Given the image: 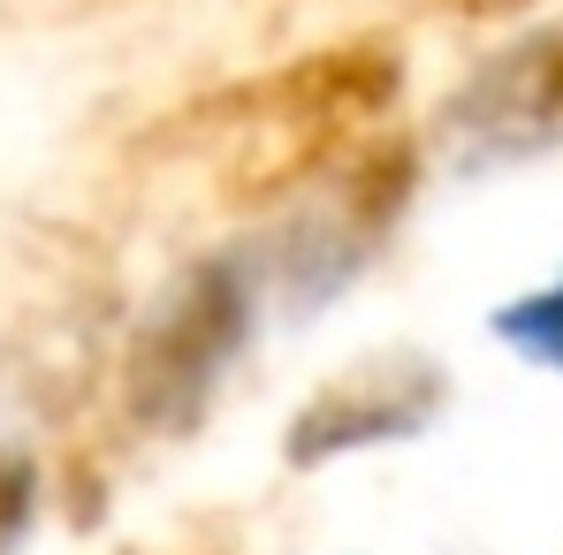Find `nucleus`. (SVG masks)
<instances>
[{
    "instance_id": "obj_1",
    "label": "nucleus",
    "mask_w": 563,
    "mask_h": 555,
    "mask_svg": "<svg viewBox=\"0 0 563 555\" xmlns=\"http://www.w3.org/2000/svg\"><path fill=\"white\" fill-rule=\"evenodd\" d=\"M244 343H252V275L236 259H198L137 320V343L122 366L130 411L161 434L198 426V411L213 403V388L244 358Z\"/></svg>"
},
{
    "instance_id": "obj_2",
    "label": "nucleus",
    "mask_w": 563,
    "mask_h": 555,
    "mask_svg": "<svg viewBox=\"0 0 563 555\" xmlns=\"http://www.w3.org/2000/svg\"><path fill=\"white\" fill-rule=\"evenodd\" d=\"M442 145L457 176H487L510 160H541L563 145V23L526 31L518 46L487 54L457 99L442 107Z\"/></svg>"
},
{
    "instance_id": "obj_5",
    "label": "nucleus",
    "mask_w": 563,
    "mask_h": 555,
    "mask_svg": "<svg viewBox=\"0 0 563 555\" xmlns=\"http://www.w3.org/2000/svg\"><path fill=\"white\" fill-rule=\"evenodd\" d=\"M31 510H38V464L23 457V449H8V442H0V555L23 541Z\"/></svg>"
},
{
    "instance_id": "obj_4",
    "label": "nucleus",
    "mask_w": 563,
    "mask_h": 555,
    "mask_svg": "<svg viewBox=\"0 0 563 555\" xmlns=\"http://www.w3.org/2000/svg\"><path fill=\"white\" fill-rule=\"evenodd\" d=\"M487 335H495V343H510L526 366L563 373V281H541V289L510 297V304L487 320Z\"/></svg>"
},
{
    "instance_id": "obj_3",
    "label": "nucleus",
    "mask_w": 563,
    "mask_h": 555,
    "mask_svg": "<svg viewBox=\"0 0 563 555\" xmlns=\"http://www.w3.org/2000/svg\"><path fill=\"white\" fill-rule=\"evenodd\" d=\"M442 411V373L419 366V358H366L343 380H328L297 426H289V464H335L351 449H374V442H411L427 434Z\"/></svg>"
}]
</instances>
